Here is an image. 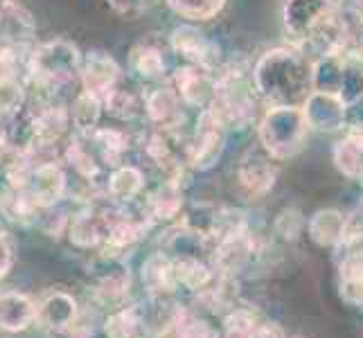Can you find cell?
<instances>
[{
  "instance_id": "obj_1",
  "label": "cell",
  "mask_w": 363,
  "mask_h": 338,
  "mask_svg": "<svg viewBox=\"0 0 363 338\" xmlns=\"http://www.w3.org/2000/svg\"><path fill=\"white\" fill-rule=\"evenodd\" d=\"M250 84L269 106H303L311 93V59L303 47H273L250 72Z\"/></svg>"
},
{
  "instance_id": "obj_2",
  "label": "cell",
  "mask_w": 363,
  "mask_h": 338,
  "mask_svg": "<svg viewBox=\"0 0 363 338\" xmlns=\"http://www.w3.org/2000/svg\"><path fill=\"white\" fill-rule=\"evenodd\" d=\"M309 131L300 106H269L257 124L259 147L278 162L303 152Z\"/></svg>"
},
{
  "instance_id": "obj_3",
  "label": "cell",
  "mask_w": 363,
  "mask_h": 338,
  "mask_svg": "<svg viewBox=\"0 0 363 338\" xmlns=\"http://www.w3.org/2000/svg\"><path fill=\"white\" fill-rule=\"evenodd\" d=\"M215 116L226 124V129L246 127L255 118V91L250 79L240 70L215 72V95L208 106Z\"/></svg>"
},
{
  "instance_id": "obj_4",
  "label": "cell",
  "mask_w": 363,
  "mask_h": 338,
  "mask_svg": "<svg viewBox=\"0 0 363 338\" xmlns=\"http://www.w3.org/2000/svg\"><path fill=\"white\" fill-rule=\"evenodd\" d=\"M82 318L77 298L61 286H50L36 298V327L50 336L72 338V332Z\"/></svg>"
},
{
  "instance_id": "obj_5",
  "label": "cell",
  "mask_w": 363,
  "mask_h": 338,
  "mask_svg": "<svg viewBox=\"0 0 363 338\" xmlns=\"http://www.w3.org/2000/svg\"><path fill=\"white\" fill-rule=\"evenodd\" d=\"M339 9V0H284L282 25L296 47L309 45L316 32Z\"/></svg>"
},
{
  "instance_id": "obj_6",
  "label": "cell",
  "mask_w": 363,
  "mask_h": 338,
  "mask_svg": "<svg viewBox=\"0 0 363 338\" xmlns=\"http://www.w3.org/2000/svg\"><path fill=\"white\" fill-rule=\"evenodd\" d=\"M145 152L167 174V179L181 181L185 167H190V137L181 129H154L145 142Z\"/></svg>"
},
{
  "instance_id": "obj_7",
  "label": "cell",
  "mask_w": 363,
  "mask_h": 338,
  "mask_svg": "<svg viewBox=\"0 0 363 338\" xmlns=\"http://www.w3.org/2000/svg\"><path fill=\"white\" fill-rule=\"evenodd\" d=\"M226 124H223L210 108L199 113L194 135L190 137V167L208 171L219 162L223 147H226Z\"/></svg>"
},
{
  "instance_id": "obj_8",
  "label": "cell",
  "mask_w": 363,
  "mask_h": 338,
  "mask_svg": "<svg viewBox=\"0 0 363 338\" xmlns=\"http://www.w3.org/2000/svg\"><path fill=\"white\" fill-rule=\"evenodd\" d=\"M89 273L93 278V293L99 303L108 307L124 305V300H127L131 291L133 278L129 266L122 261V257L99 253L93 264V271Z\"/></svg>"
},
{
  "instance_id": "obj_9",
  "label": "cell",
  "mask_w": 363,
  "mask_h": 338,
  "mask_svg": "<svg viewBox=\"0 0 363 338\" xmlns=\"http://www.w3.org/2000/svg\"><path fill=\"white\" fill-rule=\"evenodd\" d=\"M18 192H23L39 208L57 205L68 194V174L59 160L30 162L28 181H25L23 190Z\"/></svg>"
},
{
  "instance_id": "obj_10",
  "label": "cell",
  "mask_w": 363,
  "mask_h": 338,
  "mask_svg": "<svg viewBox=\"0 0 363 338\" xmlns=\"http://www.w3.org/2000/svg\"><path fill=\"white\" fill-rule=\"evenodd\" d=\"M113 212H116V205L89 203L79 212L70 215L68 228H66L70 244L82 250H99L106 240Z\"/></svg>"
},
{
  "instance_id": "obj_11",
  "label": "cell",
  "mask_w": 363,
  "mask_h": 338,
  "mask_svg": "<svg viewBox=\"0 0 363 338\" xmlns=\"http://www.w3.org/2000/svg\"><path fill=\"white\" fill-rule=\"evenodd\" d=\"M169 47L172 52H177L185 64L206 68L210 72H217L221 61L219 45L208 39V36L194 28V25H179L169 34Z\"/></svg>"
},
{
  "instance_id": "obj_12",
  "label": "cell",
  "mask_w": 363,
  "mask_h": 338,
  "mask_svg": "<svg viewBox=\"0 0 363 338\" xmlns=\"http://www.w3.org/2000/svg\"><path fill=\"white\" fill-rule=\"evenodd\" d=\"M152 219H149L145 212H131L127 208H116L113 219H111L106 240L99 248V253L104 255H116L122 257L124 250L133 248L140 240H145L147 232L152 230Z\"/></svg>"
},
{
  "instance_id": "obj_13",
  "label": "cell",
  "mask_w": 363,
  "mask_h": 338,
  "mask_svg": "<svg viewBox=\"0 0 363 338\" xmlns=\"http://www.w3.org/2000/svg\"><path fill=\"white\" fill-rule=\"evenodd\" d=\"M275 162L278 160H273L262 147H257L255 152L253 149L246 152V156L237 165V183H240L246 196L259 198L271 192L275 179H278V165Z\"/></svg>"
},
{
  "instance_id": "obj_14",
  "label": "cell",
  "mask_w": 363,
  "mask_h": 338,
  "mask_svg": "<svg viewBox=\"0 0 363 338\" xmlns=\"http://www.w3.org/2000/svg\"><path fill=\"white\" fill-rule=\"evenodd\" d=\"M172 86L179 93L183 106L203 111L210 106L212 95H215V72L185 64L172 74Z\"/></svg>"
},
{
  "instance_id": "obj_15",
  "label": "cell",
  "mask_w": 363,
  "mask_h": 338,
  "mask_svg": "<svg viewBox=\"0 0 363 338\" xmlns=\"http://www.w3.org/2000/svg\"><path fill=\"white\" fill-rule=\"evenodd\" d=\"M79 86L84 91L95 95H106L111 89H116L120 81V66L118 61L104 50H91L82 57L79 66Z\"/></svg>"
},
{
  "instance_id": "obj_16",
  "label": "cell",
  "mask_w": 363,
  "mask_h": 338,
  "mask_svg": "<svg viewBox=\"0 0 363 338\" xmlns=\"http://www.w3.org/2000/svg\"><path fill=\"white\" fill-rule=\"evenodd\" d=\"M300 108H303L311 131L336 133L345 129V102L341 97L311 91Z\"/></svg>"
},
{
  "instance_id": "obj_17",
  "label": "cell",
  "mask_w": 363,
  "mask_h": 338,
  "mask_svg": "<svg viewBox=\"0 0 363 338\" xmlns=\"http://www.w3.org/2000/svg\"><path fill=\"white\" fill-rule=\"evenodd\" d=\"M145 116L154 129H181L185 122L183 102L172 84L156 86L143 97Z\"/></svg>"
},
{
  "instance_id": "obj_18",
  "label": "cell",
  "mask_w": 363,
  "mask_h": 338,
  "mask_svg": "<svg viewBox=\"0 0 363 338\" xmlns=\"http://www.w3.org/2000/svg\"><path fill=\"white\" fill-rule=\"evenodd\" d=\"M36 325V298L25 291H0V332L23 334Z\"/></svg>"
},
{
  "instance_id": "obj_19",
  "label": "cell",
  "mask_w": 363,
  "mask_h": 338,
  "mask_svg": "<svg viewBox=\"0 0 363 338\" xmlns=\"http://www.w3.org/2000/svg\"><path fill=\"white\" fill-rule=\"evenodd\" d=\"M183 205L185 201H183L181 181L167 179V181H162L156 190L147 194L143 212L152 219V223H169V221L181 219Z\"/></svg>"
},
{
  "instance_id": "obj_20",
  "label": "cell",
  "mask_w": 363,
  "mask_h": 338,
  "mask_svg": "<svg viewBox=\"0 0 363 338\" xmlns=\"http://www.w3.org/2000/svg\"><path fill=\"white\" fill-rule=\"evenodd\" d=\"M305 230L318 248H339L347 232V217L336 208H323L307 219Z\"/></svg>"
},
{
  "instance_id": "obj_21",
  "label": "cell",
  "mask_w": 363,
  "mask_h": 338,
  "mask_svg": "<svg viewBox=\"0 0 363 338\" xmlns=\"http://www.w3.org/2000/svg\"><path fill=\"white\" fill-rule=\"evenodd\" d=\"M104 327L111 338H147L152 334L149 309L143 303L120 305L104 318Z\"/></svg>"
},
{
  "instance_id": "obj_22",
  "label": "cell",
  "mask_w": 363,
  "mask_h": 338,
  "mask_svg": "<svg viewBox=\"0 0 363 338\" xmlns=\"http://www.w3.org/2000/svg\"><path fill=\"white\" fill-rule=\"evenodd\" d=\"M160 253H165L169 259H187V257L210 259L212 242L179 223V225H174V228H169L165 235H162Z\"/></svg>"
},
{
  "instance_id": "obj_23",
  "label": "cell",
  "mask_w": 363,
  "mask_h": 338,
  "mask_svg": "<svg viewBox=\"0 0 363 338\" xmlns=\"http://www.w3.org/2000/svg\"><path fill=\"white\" fill-rule=\"evenodd\" d=\"M143 192H145V174L140 167L122 162V165L108 169V176L104 183V194L111 203L129 205Z\"/></svg>"
},
{
  "instance_id": "obj_24",
  "label": "cell",
  "mask_w": 363,
  "mask_h": 338,
  "mask_svg": "<svg viewBox=\"0 0 363 338\" xmlns=\"http://www.w3.org/2000/svg\"><path fill=\"white\" fill-rule=\"evenodd\" d=\"M140 280L149 298H172L179 291L177 278H174V264L165 253H152L140 269Z\"/></svg>"
},
{
  "instance_id": "obj_25",
  "label": "cell",
  "mask_w": 363,
  "mask_h": 338,
  "mask_svg": "<svg viewBox=\"0 0 363 338\" xmlns=\"http://www.w3.org/2000/svg\"><path fill=\"white\" fill-rule=\"evenodd\" d=\"M0 28H3L7 43L11 47H32V41L36 36V23L18 0H5L3 9H0Z\"/></svg>"
},
{
  "instance_id": "obj_26",
  "label": "cell",
  "mask_w": 363,
  "mask_h": 338,
  "mask_svg": "<svg viewBox=\"0 0 363 338\" xmlns=\"http://www.w3.org/2000/svg\"><path fill=\"white\" fill-rule=\"evenodd\" d=\"M158 338H221V334L201 314L187 307H177Z\"/></svg>"
},
{
  "instance_id": "obj_27",
  "label": "cell",
  "mask_w": 363,
  "mask_h": 338,
  "mask_svg": "<svg viewBox=\"0 0 363 338\" xmlns=\"http://www.w3.org/2000/svg\"><path fill=\"white\" fill-rule=\"evenodd\" d=\"M334 162L343 176L361 181L363 176V127H350L347 133L334 145Z\"/></svg>"
},
{
  "instance_id": "obj_28",
  "label": "cell",
  "mask_w": 363,
  "mask_h": 338,
  "mask_svg": "<svg viewBox=\"0 0 363 338\" xmlns=\"http://www.w3.org/2000/svg\"><path fill=\"white\" fill-rule=\"evenodd\" d=\"M129 70L143 84L160 81L165 77L167 61L162 57V50L154 43H138L129 55Z\"/></svg>"
},
{
  "instance_id": "obj_29",
  "label": "cell",
  "mask_w": 363,
  "mask_h": 338,
  "mask_svg": "<svg viewBox=\"0 0 363 338\" xmlns=\"http://www.w3.org/2000/svg\"><path fill=\"white\" fill-rule=\"evenodd\" d=\"M102 113H104L102 97L84 89L68 102V118L74 133L95 131L99 127V120H102Z\"/></svg>"
},
{
  "instance_id": "obj_30",
  "label": "cell",
  "mask_w": 363,
  "mask_h": 338,
  "mask_svg": "<svg viewBox=\"0 0 363 338\" xmlns=\"http://www.w3.org/2000/svg\"><path fill=\"white\" fill-rule=\"evenodd\" d=\"M336 32H339V52L363 59V11L336 9Z\"/></svg>"
},
{
  "instance_id": "obj_31",
  "label": "cell",
  "mask_w": 363,
  "mask_h": 338,
  "mask_svg": "<svg viewBox=\"0 0 363 338\" xmlns=\"http://www.w3.org/2000/svg\"><path fill=\"white\" fill-rule=\"evenodd\" d=\"M91 140L99 154L104 169H113L124 162V154L129 152V137L120 129H95L91 131Z\"/></svg>"
},
{
  "instance_id": "obj_32",
  "label": "cell",
  "mask_w": 363,
  "mask_h": 338,
  "mask_svg": "<svg viewBox=\"0 0 363 338\" xmlns=\"http://www.w3.org/2000/svg\"><path fill=\"white\" fill-rule=\"evenodd\" d=\"M339 293L343 303L363 307V255L343 257L339 266Z\"/></svg>"
},
{
  "instance_id": "obj_33",
  "label": "cell",
  "mask_w": 363,
  "mask_h": 338,
  "mask_svg": "<svg viewBox=\"0 0 363 338\" xmlns=\"http://www.w3.org/2000/svg\"><path fill=\"white\" fill-rule=\"evenodd\" d=\"M102 106L104 113H108L111 118H116L120 122H131L135 118L145 116V104L143 97L133 95L131 91H122V89H111L106 95H102Z\"/></svg>"
},
{
  "instance_id": "obj_34",
  "label": "cell",
  "mask_w": 363,
  "mask_h": 338,
  "mask_svg": "<svg viewBox=\"0 0 363 338\" xmlns=\"http://www.w3.org/2000/svg\"><path fill=\"white\" fill-rule=\"evenodd\" d=\"M167 7L185 21H210L226 5V0H165Z\"/></svg>"
},
{
  "instance_id": "obj_35",
  "label": "cell",
  "mask_w": 363,
  "mask_h": 338,
  "mask_svg": "<svg viewBox=\"0 0 363 338\" xmlns=\"http://www.w3.org/2000/svg\"><path fill=\"white\" fill-rule=\"evenodd\" d=\"M259 314L246 307H233L221 320V338H246L259 322Z\"/></svg>"
},
{
  "instance_id": "obj_36",
  "label": "cell",
  "mask_w": 363,
  "mask_h": 338,
  "mask_svg": "<svg viewBox=\"0 0 363 338\" xmlns=\"http://www.w3.org/2000/svg\"><path fill=\"white\" fill-rule=\"evenodd\" d=\"M307 219L303 217V212L298 208H284L282 212H278V217L273 221V230L275 235H280L286 242H296L305 230Z\"/></svg>"
},
{
  "instance_id": "obj_37",
  "label": "cell",
  "mask_w": 363,
  "mask_h": 338,
  "mask_svg": "<svg viewBox=\"0 0 363 338\" xmlns=\"http://www.w3.org/2000/svg\"><path fill=\"white\" fill-rule=\"evenodd\" d=\"M16 261V244L9 232L0 230V280H5Z\"/></svg>"
},
{
  "instance_id": "obj_38",
  "label": "cell",
  "mask_w": 363,
  "mask_h": 338,
  "mask_svg": "<svg viewBox=\"0 0 363 338\" xmlns=\"http://www.w3.org/2000/svg\"><path fill=\"white\" fill-rule=\"evenodd\" d=\"M106 3H108L111 9L116 11V14L131 18V16L143 14V11L149 7V3H152V0H106Z\"/></svg>"
},
{
  "instance_id": "obj_39",
  "label": "cell",
  "mask_w": 363,
  "mask_h": 338,
  "mask_svg": "<svg viewBox=\"0 0 363 338\" xmlns=\"http://www.w3.org/2000/svg\"><path fill=\"white\" fill-rule=\"evenodd\" d=\"M72 338H111V334L104 327V320L93 318V320L82 322V318H79L77 327L72 332Z\"/></svg>"
},
{
  "instance_id": "obj_40",
  "label": "cell",
  "mask_w": 363,
  "mask_h": 338,
  "mask_svg": "<svg viewBox=\"0 0 363 338\" xmlns=\"http://www.w3.org/2000/svg\"><path fill=\"white\" fill-rule=\"evenodd\" d=\"M246 338H284V334H282V329L278 327V325H273V322H269V320L262 318V320L255 325V329L250 332Z\"/></svg>"
},
{
  "instance_id": "obj_41",
  "label": "cell",
  "mask_w": 363,
  "mask_h": 338,
  "mask_svg": "<svg viewBox=\"0 0 363 338\" xmlns=\"http://www.w3.org/2000/svg\"><path fill=\"white\" fill-rule=\"evenodd\" d=\"M7 124H9V113L0 111V147L5 145V137H7Z\"/></svg>"
},
{
  "instance_id": "obj_42",
  "label": "cell",
  "mask_w": 363,
  "mask_h": 338,
  "mask_svg": "<svg viewBox=\"0 0 363 338\" xmlns=\"http://www.w3.org/2000/svg\"><path fill=\"white\" fill-rule=\"evenodd\" d=\"M7 47H11V45L7 43V36H5L3 28H0V52H3V50H7Z\"/></svg>"
},
{
  "instance_id": "obj_43",
  "label": "cell",
  "mask_w": 363,
  "mask_h": 338,
  "mask_svg": "<svg viewBox=\"0 0 363 338\" xmlns=\"http://www.w3.org/2000/svg\"><path fill=\"white\" fill-rule=\"evenodd\" d=\"M284 338H305V336H284Z\"/></svg>"
},
{
  "instance_id": "obj_44",
  "label": "cell",
  "mask_w": 363,
  "mask_h": 338,
  "mask_svg": "<svg viewBox=\"0 0 363 338\" xmlns=\"http://www.w3.org/2000/svg\"><path fill=\"white\" fill-rule=\"evenodd\" d=\"M3 5H5V0H0V9H3Z\"/></svg>"
},
{
  "instance_id": "obj_45",
  "label": "cell",
  "mask_w": 363,
  "mask_h": 338,
  "mask_svg": "<svg viewBox=\"0 0 363 338\" xmlns=\"http://www.w3.org/2000/svg\"><path fill=\"white\" fill-rule=\"evenodd\" d=\"M361 217H363V205H361Z\"/></svg>"
}]
</instances>
